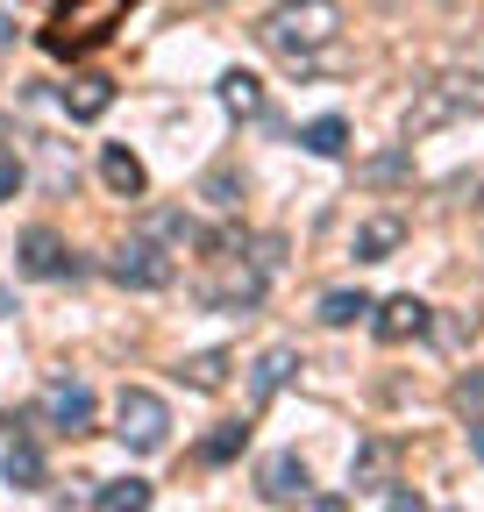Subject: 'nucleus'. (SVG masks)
<instances>
[{"label": "nucleus", "instance_id": "29", "mask_svg": "<svg viewBox=\"0 0 484 512\" xmlns=\"http://www.w3.org/2000/svg\"><path fill=\"white\" fill-rule=\"evenodd\" d=\"M15 43V15H0V50H8Z\"/></svg>", "mask_w": 484, "mask_h": 512}, {"label": "nucleus", "instance_id": "25", "mask_svg": "<svg viewBox=\"0 0 484 512\" xmlns=\"http://www.w3.org/2000/svg\"><path fill=\"white\" fill-rule=\"evenodd\" d=\"M15 192H22V164L0 157V200H15Z\"/></svg>", "mask_w": 484, "mask_h": 512}, {"label": "nucleus", "instance_id": "27", "mask_svg": "<svg viewBox=\"0 0 484 512\" xmlns=\"http://www.w3.org/2000/svg\"><path fill=\"white\" fill-rule=\"evenodd\" d=\"M470 448H477V463H484V420H470Z\"/></svg>", "mask_w": 484, "mask_h": 512}, {"label": "nucleus", "instance_id": "1", "mask_svg": "<svg viewBox=\"0 0 484 512\" xmlns=\"http://www.w3.org/2000/svg\"><path fill=\"white\" fill-rule=\"evenodd\" d=\"M335 29H342L335 0H292V8H278L271 22H257V43L278 50V57H292V64H314V50L335 43Z\"/></svg>", "mask_w": 484, "mask_h": 512}, {"label": "nucleus", "instance_id": "4", "mask_svg": "<svg viewBox=\"0 0 484 512\" xmlns=\"http://www.w3.org/2000/svg\"><path fill=\"white\" fill-rule=\"evenodd\" d=\"M114 434L136 448V456H157V448L171 441V406L157 392H143V384H129V392L114 399Z\"/></svg>", "mask_w": 484, "mask_h": 512}, {"label": "nucleus", "instance_id": "12", "mask_svg": "<svg viewBox=\"0 0 484 512\" xmlns=\"http://www.w3.org/2000/svg\"><path fill=\"white\" fill-rule=\"evenodd\" d=\"M257 484H264V498H271V505H299V498L314 491V484H307V463H299V456H271Z\"/></svg>", "mask_w": 484, "mask_h": 512}, {"label": "nucleus", "instance_id": "24", "mask_svg": "<svg viewBox=\"0 0 484 512\" xmlns=\"http://www.w3.org/2000/svg\"><path fill=\"white\" fill-rule=\"evenodd\" d=\"M456 406H463V413H484V377H463V384H456Z\"/></svg>", "mask_w": 484, "mask_h": 512}, {"label": "nucleus", "instance_id": "5", "mask_svg": "<svg viewBox=\"0 0 484 512\" xmlns=\"http://www.w3.org/2000/svg\"><path fill=\"white\" fill-rule=\"evenodd\" d=\"M107 271H114V285H136V292H164V285L178 278V264H171L157 242H121V249L107 256Z\"/></svg>", "mask_w": 484, "mask_h": 512}, {"label": "nucleus", "instance_id": "26", "mask_svg": "<svg viewBox=\"0 0 484 512\" xmlns=\"http://www.w3.org/2000/svg\"><path fill=\"white\" fill-rule=\"evenodd\" d=\"M392 512H428V505H420L413 491H399V498H392Z\"/></svg>", "mask_w": 484, "mask_h": 512}, {"label": "nucleus", "instance_id": "28", "mask_svg": "<svg viewBox=\"0 0 484 512\" xmlns=\"http://www.w3.org/2000/svg\"><path fill=\"white\" fill-rule=\"evenodd\" d=\"M314 512H349V498H314Z\"/></svg>", "mask_w": 484, "mask_h": 512}, {"label": "nucleus", "instance_id": "17", "mask_svg": "<svg viewBox=\"0 0 484 512\" xmlns=\"http://www.w3.org/2000/svg\"><path fill=\"white\" fill-rule=\"evenodd\" d=\"M299 143H307L314 157H342V150H349V121H342V114H321V121L299 128Z\"/></svg>", "mask_w": 484, "mask_h": 512}, {"label": "nucleus", "instance_id": "14", "mask_svg": "<svg viewBox=\"0 0 484 512\" xmlns=\"http://www.w3.org/2000/svg\"><path fill=\"white\" fill-rule=\"evenodd\" d=\"M292 370H299V356H292V349H264V356H257V370H250V399H257V406H271V399L285 392V377H292Z\"/></svg>", "mask_w": 484, "mask_h": 512}, {"label": "nucleus", "instance_id": "10", "mask_svg": "<svg viewBox=\"0 0 484 512\" xmlns=\"http://www.w3.org/2000/svg\"><path fill=\"white\" fill-rule=\"evenodd\" d=\"M100 178H107L114 200H143V185H150L143 157H136V150H121V143H107V150H100Z\"/></svg>", "mask_w": 484, "mask_h": 512}, {"label": "nucleus", "instance_id": "16", "mask_svg": "<svg viewBox=\"0 0 484 512\" xmlns=\"http://www.w3.org/2000/svg\"><path fill=\"white\" fill-rule=\"evenodd\" d=\"M321 320H328V328H356V320H371V292L335 285V292L321 299Z\"/></svg>", "mask_w": 484, "mask_h": 512}, {"label": "nucleus", "instance_id": "8", "mask_svg": "<svg viewBox=\"0 0 484 512\" xmlns=\"http://www.w3.org/2000/svg\"><path fill=\"white\" fill-rule=\"evenodd\" d=\"M15 256H22V271L29 278H65L72 271V249H65V235H57V228H22V242H15Z\"/></svg>", "mask_w": 484, "mask_h": 512}, {"label": "nucleus", "instance_id": "2", "mask_svg": "<svg viewBox=\"0 0 484 512\" xmlns=\"http://www.w3.org/2000/svg\"><path fill=\"white\" fill-rule=\"evenodd\" d=\"M129 8H136V0H57V15H50V29H43V50H50V57H79V50L107 43L114 22L129 15Z\"/></svg>", "mask_w": 484, "mask_h": 512}, {"label": "nucleus", "instance_id": "11", "mask_svg": "<svg viewBox=\"0 0 484 512\" xmlns=\"http://www.w3.org/2000/svg\"><path fill=\"white\" fill-rule=\"evenodd\" d=\"M399 242H406V214H371L356 228V264H385Z\"/></svg>", "mask_w": 484, "mask_h": 512}, {"label": "nucleus", "instance_id": "3", "mask_svg": "<svg viewBox=\"0 0 484 512\" xmlns=\"http://www.w3.org/2000/svg\"><path fill=\"white\" fill-rule=\"evenodd\" d=\"M463 114H484V79L477 72H449L435 86H420V100L406 107V136H435V128H449Z\"/></svg>", "mask_w": 484, "mask_h": 512}, {"label": "nucleus", "instance_id": "23", "mask_svg": "<svg viewBox=\"0 0 484 512\" xmlns=\"http://www.w3.org/2000/svg\"><path fill=\"white\" fill-rule=\"evenodd\" d=\"M207 200H214V207H242V178H235L228 164H221V171H207Z\"/></svg>", "mask_w": 484, "mask_h": 512}, {"label": "nucleus", "instance_id": "19", "mask_svg": "<svg viewBox=\"0 0 484 512\" xmlns=\"http://www.w3.org/2000/svg\"><path fill=\"white\" fill-rule=\"evenodd\" d=\"M178 377H186L193 392H221V384H228V356H221V349H207V356H186V363H178Z\"/></svg>", "mask_w": 484, "mask_h": 512}, {"label": "nucleus", "instance_id": "18", "mask_svg": "<svg viewBox=\"0 0 484 512\" xmlns=\"http://www.w3.org/2000/svg\"><path fill=\"white\" fill-rule=\"evenodd\" d=\"M242 448H250V427H242V420H221V427L200 441V463H214V470H221V463H235V456H242Z\"/></svg>", "mask_w": 484, "mask_h": 512}, {"label": "nucleus", "instance_id": "6", "mask_svg": "<svg viewBox=\"0 0 484 512\" xmlns=\"http://www.w3.org/2000/svg\"><path fill=\"white\" fill-rule=\"evenodd\" d=\"M428 328H435V306H428V299H413V292H399V299L371 306V335H378L385 349H399V342H420Z\"/></svg>", "mask_w": 484, "mask_h": 512}, {"label": "nucleus", "instance_id": "21", "mask_svg": "<svg viewBox=\"0 0 484 512\" xmlns=\"http://www.w3.org/2000/svg\"><path fill=\"white\" fill-rule=\"evenodd\" d=\"M100 512H150V484H143V477L100 484Z\"/></svg>", "mask_w": 484, "mask_h": 512}, {"label": "nucleus", "instance_id": "13", "mask_svg": "<svg viewBox=\"0 0 484 512\" xmlns=\"http://www.w3.org/2000/svg\"><path fill=\"white\" fill-rule=\"evenodd\" d=\"M392 470H399V448H392V441H363V448H356V463H349L356 491H385Z\"/></svg>", "mask_w": 484, "mask_h": 512}, {"label": "nucleus", "instance_id": "20", "mask_svg": "<svg viewBox=\"0 0 484 512\" xmlns=\"http://www.w3.org/2000/svg\"><path fill=\"white\" fill-rule=\"evenodd\" d=\"M8 484H15V491H36V484H43V448H36V441H15V448H8Z\"/></svg>", "mask_w": 484, "mask_h": 512}, {"label": "nucleus", "instance_id": "9", "mask_svg": "<svg viewBox=\"0 0 484 512\" xmlns=\"http://www.w3.org/2000/svg\"><path fill=\"white\" fill-rule=\"evenodd\" d=\"M57 100H65L72 121H100V114L114 107V79H107V72H72L65 86H57Z\"/></svg>", "mask_w": 484, "mask_h": 512}, {"label": "nucleus", "instance_id": "15", "mask_svg": "<svg viewBox=\"0 0 484 512\" xmlns=\"http://www.w3.org/2000/svg\"><path fill=\"white\" fill-rule=\"evenodd\" d=\"M221 107H228V114H242V121H264V79L228 72V79H221Z\"/></svg>", "mask_w": 484, "mask_h": 512}, {"label": "nucleus", "instance_id": "22", "mask_svg": "<svg viewBox=\"0 0 484 512\" xmlns=\"http://www.w3.org/2000/svg\"><path fill=\"white\" fill-rule=\"evenodd\" d=\"M356 178H363V185H406V178H413V150H385V157L363 164Z\"/></svg>", "mask_w": 484, "mask_h": 512}, {"label": "nucleus", "instance_id": "30", "mask_svg": "<svg viewBox=\"0 0 484 512\" xmlns=\"http://www.w3.org/2000/svg\"><path fill=\"white\" fill-rule=\"evenodd\" d=\"M8 313H15V299H8V292H0V320H8Z\"/></svg>", "mask_w": 484, "mask_h": 512}, {"label": "nucleus", "instance_id": "7", "mask_svg": "<svg viewBox=\"0 0 484 512\" xmlns=\"http://www.w3.org/2000/svg\"><path fill=\"white\" fill-rule=\"evenodd\" d=\"M43 420L57 427V434H86L93 427V392L79 377H50L43 384Z\"/></svg>", "mask_w": 484, "mask_h": 512}]
</instances>
